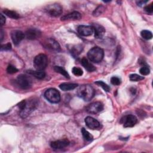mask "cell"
Here are the masks:
<instances>
[{"label":"cell","mask_w":153,"mask_h":153,"mask_svg":"<svg viewBox=\"0 0 153 153\" xmlns=\"http://www.w3.org/2000/svg\"><path fill=\"white\" fill-rule=\"evenodd\" d=\"M45 46L47 49L59 51L60 50V47L59 43L53 39H48L45 42Z\"/></svg>","instance_id":"cell-17"},{"label":"cell","mask_w":153,"mask_h":153,"mask_svg":"<svg viewBox=\"0 0 153 153\" xmlns=\"http://www.w3.org/2000/svg\"><path fill=\"white\" fill-rule=\"evenodd\" d=\"M3 35H4V32H3V29H1V41H3Z\"/></svg>","instance_id":"cell-38"},{"label":"cell","mask_w":153,"mask_h":153,"mask_svg":"<svg viewBox=\"0 0 153 153\" xmlns=\"http://www.w3.org/2000/svg\"><path fill=\"white\" fill-rule=\"evenodd\" d=\"M16 83L19 88L24 90L29 89L32 86V80L28 76L24 74H21L18 76Z\"/></svg>","instance_id":"cell-6"},{"label":"cell","mask_w":153,"mask_h":153,"mask_svg":"<svg viewBox=\"0 0 153 153\" xmlns=\"http://www.w3.org/2000/svg\"><path fill=\"white\" fill-rule=\"evenodd\" d=\"M104 11H105V7L103 6H99L95 10V11L93 13V15L95 17L99 16L101 15H102Z\"/></svg>","instance_id":"cell-26"},{"label":"cell","mask_w":153,"mask_h":153,"mask_svg":"<svg viewBox=\"0 0 153 153\" xmlns=\"http://www.w3.org/2000/svg\"><path fill=\"white\" fill-rule=\"evenodd\" d=\"M38 105L37 100L35 98L29 99V101H26V104L25 108L20 111V115L22 118H26L29 114L34 111Z\"/></svg>","instance_id":"cell-3"},{"label":"cell","mask_w":153,"mask_h":153,"mask_svg":"<svg viewBox=\"0 0 153 153\" xmlns=\"http://www.w3.org/2000/svg\"><path fill=\"white\" fill-rule=\"evenodd\" d=\"M111 83L114 86H118L121 84V79L117 77V76H113L111 79Z\"/></svg>","instance_id":"cell-31"},{"label":"cell","mask_w":153,"mask_h":153,"mask_svg":"<svg viewBox=\"0 0 153 153\" xmlns=\"http://www.w3.org/2000/svg\"><path fill=\"white\" fill-rule=\"evenodd\" d=\"M82 135H83V138H85V139L87 141L93 140V136L88 130H86L85 128H83L82 129Z\"/></svg>","instance_id":"cell-23"},{"label":"cell","mask_w":153,"mask_h":153,"mask_svg":"<svg viewBox=\"0 0 153 153\" xmlns=\"http://www.w3.org/2000/svg\"><path fill=\"white\" fill-rule=\"evenodd\" d=\"M72 72L73 74L75 76H82L83 74V70L78 67H74L72 69Z\"/></svg>","instance_id":"cell-29"},{"label":"cell","mask_w":153,"mask_h":153,"mask_svg":"<svg viewBox=\"0 0 153 153\" xmlns=\"http://www.w3.org/2000/svg\"><path fill=\"white\" fill-rule=\"evenodd\" d=\"M12 49V44L10 43H7L6 44L2 45L1 46V50H10Z\"/></svg>","instance_id":"cell-34"},{"label":"cell","mask_w":153,"mask_h":153,"mask_svg":"<svg viewBox=\"0 0 153 153\" xmlns=\"http://www.w3.org/2000/svg\"><path fill=\"white\" fill-rule=\"evenodd\" d=\"M48 64L47 57L44 54L37 55L34 60V65L36 70L43 71L47 67Z\"/></svg>","instance_id":"cell-4"},{"label":"cell","mask_w":153,"mask_h":153,"mask_svg":"<svg viewBox=\"0 0 153 153\" xmlns=\"http://www.w3.org/2000/svg\"><path fill=\"white\" fill-rule=\"evenodd\" d=\"M129 79L130 81L132 82H139L144 79L143 76H140L136 74H133L129 75Z\"/></svg>","instance_id":"cell-25"},{"label":"cell","mask_w":153,"mask_h":153,"mask_svg":"<svg viewBox=\"0 0 153 153\" xmlns=\"http://www.w3.org/2000/svg\"><path fill=\"white\" fill-rule=\"evenodd\" d=\"M28 73L34 75L35 77H36L37 79H43L44 78V76L46 75L45 72L43 71H32V70H29L28 71Z\"/></svg>","instance_id":"cell-20"},{"label":"cell","mask_w":153,"mask_h":153,"mask_svg":"<svg viewBox=\"0 0 153 153\" xmlns=\"http://www.w3.org/2000/svg\"><path fill=\"white\" fill-rule=\"evenodd\" d=\"M81 63L83 66L89 72H93L96 70V68L91 63H90V62L85 57L82 59Z\"/></svg>","instance_id":"cell-18"},{"label":"cell","mask_w":153,"mask_h":153,"mask_svg":"<svg viewBox=\"0 0 153 153\" xmlns=\"http://www.w3.org/2000/svg\"><path fill=\"white\" fill-rule=\"evenodd\" d=\"M77 86L78 85L75 83H62L60 85L59 88L63 91H69L75 89L77 88Z\"/></svg>","instance_id":"cell-19"},{"label":"cell","mask_w":153,"mask_h":153,"mask_svg":"<svg viewBox=\"0 0 153 153\" xmlns=\"http://www.w3.org/2000/svg\"><path fill=\"white\" fill-rule=\"evenodd\" d=\"M46 13L51 16L58 17L62 13L63 10L61 6L58 4H53L46 6L45 8Z\"/></svg>","instance_id":"cell-7"},{"label":"cell","mask_w":153,"mask_h":153,"mask_svg":"<svg viewBox=\"0 0 153 153\" xmlns=\"http://www.w3.org/2000/svg\"><path fill=\"white\" fill-rule=\"evenodd\" d=\"M76 93L79 97L83 99L85 101H91L95 96V90L92 86L89 85H84L80 86L77 90Z\"/></svg>","instance_id":"cell-1"},{"label":"cell","mask_w":153,"mask_h":153,"mask_svg":"<svg viewBox=\"0 0 153 153\" xmlns=\"http://www.w3.org/2000/svg\"><path fill=\"white\" fill-rule=\"evenodd\" d=\"M146 3H148V1H136V3H137L138 6H142V5H144Z\"/></svg>","instance_id":"cell-37"},{"label":"cell","mask_w":153,"mask_h":153,"mask_svg":"<svg viewBox=\"0 0 153 153\" xmlns=\"http://www.w3.org/2000/svg\"><path fill=\"white\" fill-rule=\"evenodd\" d=\"M3 13L6 16H7L8 17H9L10 18H12V19H18L20 18V15L18 13H16V12L13 11V10H8V9H6L3 11Z\"/></svg>","instance_id":"cell-21"},{"label":"cell","mask_w":153,"mask_h":153,"mask_svg":"<svg viewBox=\"0 0 153 153\" xmlns=\"http://www.w3.org/2000/svg\"><path fill=\"white\" fill-rule=\"evenodd\" d=\"M46 99L51 103L56 104L60 101V95L58 90L51 88L47 90L44 93Z\"/></svg>","instance_id":"cell-5"},{"label":"cell","mask_w":153,"mask_h":153,"mask_svg":"<svg viewBox=\"0 0 153 153\" xmlns=\"http://www.w3.org/2000/svg\"><path fill=\"white\" fill-rule=\"evenodd\" d=\"M85 123L86 126L92 130L98 129L101 127L100 123L92 117H87L85 118Z\"/></svg>","instance_id":"cell-13"},{"label":"cell","mask_w":153,"mask_h":153,"mask_svg":"<svg viewBox=\"0 0 153 153\" xmlns=\"http://www.w3.org/2000/svg\"><path fill=\"white\" fill-rule=\"evenodd\" d=\"M77 31L80 35L84 37H88L92 35L94 32L92 26L80 25L77 28Z\"/></svg>","instance_id":"cell-11"},{"label":"cell","mask_w":153,"mask_h":153,"mask_svg":"<svg viewBox=\"0 0 153 153\" xmlns=\"http://www.w3.org/2000/svg\"><path fill=\"white\" fill-rule=\"evenodd\" d=\"M18 69L12 65H9L7 68V72L10 74H13L18 72Z\"/></svg>","instance_id":"cell-32"},{"label":"cell","mask_w":153,"mask_h":153,"mask_svg":"<svg viewBox=\"0 0 153 153\" xmlns=\"http://www.w3.org/2000/svg\"><path fill=\"white\" fill-rule=\"evenodd\" d=\"M26 100H23L18 104V107H19V108H20L21 110H22L25 108V107L26 106Z\"/></svg>","instance_id":"cell-35"},{"label":"cell","mask_w":153,"mask_h":153,"mask_svg":"<svg viewBox=\"0 0 153 153\" xmlns=\"http://www.w3.org/2000/svg\"><path fill=\"white\" fill-rule=\"evenodd\" d=\"M69 144V141L67 139L58 140L51 142L50 143L51 147L54 149H62L65 148Z\"/></svg>","instance_id":"cell-12"},{"label":"cell","mask_w":153,"mask_h":153,"mask_svg":"<svg viewBox=\"0 0 153 153\" xmlns=\"http://www.w3.org/2000/svg\"><path fill=\"white\" fill-rule=\"evenodd\" d=\"M138 122L137 118L133 115H127L121 120V123L123 124L124 127H132Z\"/></svg>","instance_id":"cell-9"},{"label":"cell","mask_w":153,"mask_h":153,"mask_svg":"<svg viewBox=\"0 0 153 153\" xmlns=\"http://www.w3.org/2000/svg\"><path fill=\"white\" fill-rule=\"evenodd\" d=\"M141 37L146 40H151L152 38V34L151 31H148V30H143L140 32Z\"/></svg>","instance_id":"cell-24"},{"label":"cell","mask_w":153,"mask_h":153,"mask_svg":"<svg viewBox=\"0 0 153 153\" xmlns=\"http://www.w3.org/2000/svg\"><path fill=\"white\" fill-rule=\"evenodd\" d=\"M139 72L143 75H147L150 73V69L148 66H143L140 69Z\"/></svg>","instance_id":"cell-30"},{"label":"cell","mask_w":153,"mask_h":153,"mask_svg":"<svg viewBox=\"0 0 153 153\" xmlns=\"http://www.w3.org/2000/svg\"><path fill=\"white\" fill-rule=\"evenodd\" d=\"M144 10L149 14H152L153 12V3H151L145 7Z\"/></svg>","instance_id":"cell-33"},{"label":"cell","mask_w":153,"mask_h":153,"mask_svg":"<svg viewBox=\"0 0 153 153\" xmlns=\"http://www.w3.org/2000/svg\"><path fill=\"white\" fill-rule=\"evenodd\" d=\"M12 40L15 45H18L25 38V35L24 32L19 30H15L12 32L11 34Z\"/></svg>","instance_id":"cell-10"},{"label":"cell","mask_w":153,"mask_h":153,"mask_svg":"<svg viewBox=\"0 0 153 153\" xmlns=\"http://www.w3.org/2000/svg\"><path fill=\"white\" fill-rule=\"evenodd\" d=\"M41 32L36 29H29L25 32V37L28 40H35L39 37Z\"/></svg>","instance_id":"cell-16"},{"label":"cell","mask_w":153,"mask_h":153,"mask_svg":"<svg viewBox=\"0 0 153 153\" xmlns=\"http://www.w3.org/2000/svg\"><path fill=\"white\" fill-rule=\"evenodd\" d=\"M82 50V48L80 46H79H79H75L74 47L71 48V54L74 56H75L79 55L80 53Z\"/></svg>","instance_id":"cell-28"},{"label":"cell","mask_w":153,"mask_h":153,"mask_svg":"<svg viewBox=\"0 0 153 153\" xmlns=\"http://www.w3.org/2000/svg\"><path fill=\"white\" fill-rule=\"evenodd\" d=\"M88 56L89 60L92 62L99 63L102 61L104 58V51L101 48L99 47H95L89 51Z\"/></svg>","instance_id":"cell-2"},{"label":"cell","mask_w":153,"mask_h":153,"mask_svg":"<svg viewBox=\"0 0 153 153\" xmlns=\"http://www.w3.org/2000/svg\"><path fill=\"white\" fill-rule=\"evenodd\" d=\"M95 84L98 85L99 86L101 87L107 92H109L110 91V88L108 86V85H107L106 83H105L102 81H97L95 82Z\"/></svg>","instance_id":"cell-27"},{"label":"cell","mask_w":153,"mask_h":153,"mask_svg":"<svg viewBox=\"0 0 153 153\" xmlns=\"http://www.w3.org/2000/svg\"><path fill=\"white\" fill-rule=\"evenodd\" d=\"M92 26L95 32V37L97 39L102 38L105 33V29L104 26L98 24H94Z\"/></svg>","instance_id":"cell-14"},{"label":"cell","mask_w":153,"mask_h":153,"mask_svg":"<svg viewBox=\"0 0 153 153\" xmlns=\"http://www.w3.org/2000/svg\"><path fill=\"white\" fill-rule=\"evenodd\" d=\"M104 110V105L100 102H95L89 105L86 108V111L89 114H98Z\"/></svg>","instance_id":"cell-8"},{"label":"cell","mask_w":153,"mask_h":153,"mask_svg":"<svg viewBox=\"0 0 153 153\" xmlns=\"http://www.w3.org/2000/svg\"><path fill=\"white\" fill-rule=\"evenodd\" d=\"M54 70L56 72H57V73H59V74H60L63 75L64 76H65L66 78L69 79V75L68 74V73L67 72V71H66V70H65L63 68H62L61 66H54Z\"/></svg>","instance_id":"cell-22"},{"label":"cell","mask_w":153,"mask_h":153,"mask_svg":"<svg viewBox=\"0 0 153 153\" xmlns=\"http://www.w3.org/2000/svg\"><path fill=\"white\" fill-rule=\"evenodd\" d=\"M0 22H1V25H3L6 23V18L3 16V14L0 15Z\"/></svg>","instance_id":"cell-36"},{"label":"cell","mask_w":153,"mask_h":153,"mask_svg":"<svg viewBox=\"0 0 153 153\" xmlns=\"http://www.w3.org/2000/svg\"><path fill=\"white\" fill-rule=\"evenodd\" d=\"M82 18V15L78 12H73L69 14H67L61 18V21H69V20H79Z\"/></svg>","instance_id":"cell-15"}]
</instances>
